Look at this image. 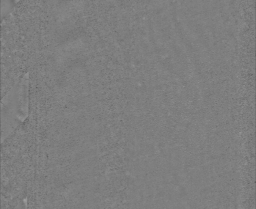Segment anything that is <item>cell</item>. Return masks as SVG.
<instances>
[{
  "label": "cell",
  "mask_w": 256,
  "mask_h": 209,
  "mask_svg": "<svg viewBox=\"0 0 256 209\" xmlns=\"http://www.w3.org/2000/svg\"><path fill=\"white\" fill-rule=\"evenodd\" d=\"M19 1H20V0H2V2H6L7 4H10L11 6V5H12V2H14V4H16V3H18Z\"/></svg>",
  "instance_id": "1"
}]
</instances>
